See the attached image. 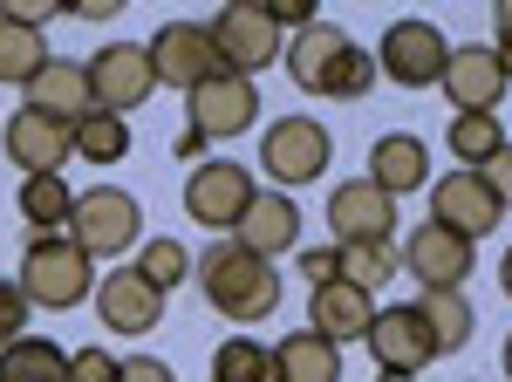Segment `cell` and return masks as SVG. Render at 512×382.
Returning a JSON list of instances; mask_svg holds the SVG:
<instances>
[{
	"instance_id": "b9f144b4",
	"label": "cell",
	"mask_w": 512,
	"mask_h": 382,
	"mask_svg": "<svg viewBox=\"0 0 512 382\" xmlns=\"http://www.w3.org/2000/svg\"><path fill=\"white\" fill-rule=\"evenodd\" d=\"M499 287L512 294V246H506V260H499Z\"/></svg>"
},
{
	"instance_id": "ba28073f",
	"label": "cell",
	"mask_w": 512,
	"mask_h": 382,
	"mask_svg": "<svg viewBox=\"0 0 512 382\" xmlns=\"http://www.w3.org/2000/svg\"><path fill=\"white\" fill-rule=\"evenodd\" d=\"M369 355H376V376H383V382H410V376L431 369L437 342H431V328H424V314H417V301L383 307V314H376V328H369Z\"/></svg>"
},
{
	"instance_id": "6da1fadb",
	"label": "cell",
	"mask_w": 512,
	"mask_h": 382,
	"mask_svg": "<svg viewBox=\"0 0 512 382\" xmlns=\"http://www.w3.org/2000/svg\"><path fill=\"white\" fill-rule=\"evenodd\" d=\"M198 287H205L212 314H226V321H267L280 307V273L267 260H253L233 232H219L198 253Z\"/></svg>"
},
{
	"instance_id": "d6a6232c",
	"label": "cell",
	"mask_w": 512,
	"mask_h": 382,
	"mask_svg": "<svg viewBox=\"0 0 512 382\" xmlns=\"http://www.w3.org/2000/svg\"><path fill=\"white\" fill-rule=\"evenodd\" d=\"M369 89H376V55H369V48H349L342 82H335V103H355V96H369Z\"/></svg>"
},
{
	"instance_id": "836d02e7",
	"label": "cell",
	"mask_w": 512,
	"mask_h": 382,
	"mask_svg": "<svg viewBox=\"0 0 512 382\" xmlns=\"http://www.w3.org/2000/svg\"><path fill=\"white\" fill-rule=\"evenodd\" d=\"M21 328H28V294H21V280H0V348L21 342Z\"/></svg>"
},
{
	"instance_id": "9c48e42d",
	"label": "cell",
	"mask_w": 512,
	"mask_h": 382,
	"mask_svg": "<svg viewBox=\"0 0 512 382\" xmlns=\"http://www.w3.org/2000/svg\"><path fill=\"white\" fill-rule=\"evenodd\" d=\"M212 41H219V55H226V69L233 76H253V69H267L274 55H287V35H280V21L267 7H253V0H239V7H219L212 21Z\"/></svg>"
},
{
	"instance_id": "f35d334b",
	"label": "cell",
	"mask_w": 512,
	"mask_h": 382,
	"mask_svg": "<svg viewBox=\"0 0 512 382\" xmlns=\"http://www.w3.org/2000/svg\"><path fill=\"white\" fill-rule=\"evenodd\" d=\"M301 280H315V287L342 280V267H335V246H315V253H301Z\"/></svg>"
},
{
	"instance_id": "9a60e30c",
	"label": "cell",
	"mask_w": 512,
	"mask_h": 382,
	"mask_svg": "<svg viewBox=\"0 0 512 382\" xmlns=\"http://www.w3.org/2000/svg\"><path fill=\"white\" fill-rule=\"evenodd\" d=\"M185 110H192V130L198 137H239V130H253V116H260V89L253 76H212L198 82L192 96H185Z\"/></svg>"
},
{
	"instance_id": "5b68a950",
	"label": "cell",
	"mask_w": 512,
	"mask_h": 382,
	"mask_svg": "<svg viewBox=\"0 0 512 382\" xmlns=\"http://www.w3.org/2000/svg\"><path fill=\"white\" fill-rule=\"evenodd\" d=\"M144 55H151V76L164 89H185V96H192L198 82L226 76V55H219V41H212L205 21H164L158 35L144 41Z\"/></svg>"
},
{
	"instance_id": "1f68e13d",
	"label": "cell",
	"mask_w": 512,
	"mask_h": 382,
	"mask_svg": "<svg viewBox=\"0 0 512 382\" xmlns=\"http://www.w3.org/2000/svg\"><path fill=\"white\" fill-rule=\"evenodd\" d=\"M137 273H144L158 294H171V287L192 273V253H185L178 239H144V246H137Z\"/></svg>"
},
{
	"instance_id": "83f0119b",
	"label": "cell",
	"mask_w": 512,
	"mask_h": 382,
	"mask_svg": "<svg viewBox=\"0 0 512 382\" xmlns=\"http://www.w3.org/2000/svg\"><path fill=\"white\" fill-rule=\"evenodd\" d=\"M444 151L458 157L465 171H485L492 157L506 151V123H499V116H451V130H444Z\"/></svg>"
},
{
	"instance_id": "8fae6325",
	"label": "cell",
	"mask_w": 512,
	"mask_h": 382,
	"mask_svg": "<svg viewBox=\"0 0 512 382\" xmlns=\"http://www.w3.org/2000/svg\"><path fill=\"white\" fill-rule=\"evenodd\" d=\"M0 151L14 157L21 178H62V164L76 157V144H69V123H55V116L21 103V110L0 123Z\"/></svg>"
},
{
	"instance_id": "e575fe53",
	"label": "cell",
	"mask_w": 512,
	"mask_h": 382,
	"mask_svg": "<svg viewBox=\"0 0 512 382\" xmlns=\"http://www.w3.org/2000/svg\"><path fill=\"white\" fill-rule=\"evenodd\" d=\"M69 382H117V355L110 348H76L69 355Z\"/></svg>"
},
{
	"instance_id": "e0dca14e",
	"label": "cell",
	"mask_w": 512,
	"mask_h": 382,
	"mask_svg": "<svg viewBox=\"0 0 512 382\" xmlns=\"http://www.w3.org/2000/svg\"><path fill=\"white\" fill-rule=\"evenodd\" d=\"M233 239L253 253V260H267V267H274L280 253H294V246H301V205H294L287 191H253V205L239 212Z\"/></svg>"
},
{
	"instance_id": "cb8c5ba5",
	"label": "cell",
	"mask_w": 512,
	"mask_h": 382,
	"mask_svg": "<svg viewBox=\"0 0 512 382\" xmlns=\"http://www.w3.org/2000/svg\"><path fill=\"white\" fill-rule=\"evenodd\" d=\"M280 362V382H342V348L321 342L315 328H301V335H287L274 348Z\"/></svg>"
},
{
	"instance_id": "7bdbcfd3",
	"label": "cell",
	"mask_w": 512,
	"mask_h": 382,
	"mask_svg": "<svg viewBox=\"0 0 512 382\" xmlns=\"http://www.w3.org/2000/svg\"><path fill=\"white\" fill-rule=\"evenodd\" d=\"M499 35H512V0H506V7H499Z\"/></svg>"
},
{
	"instance_id": "4fadbf2b",
	"label": "cell",
	"mask_w": 512,
	"mask_h": 382,
	"mask_svg": "<svg viewBox=\"0 0 512 382\" xmlns=\"http://www.w3.org/2000/svg\"><path fill=\"white\" fill-rule=\"evenodd\" d=\"M96 314H103V335H151L164 321V294L144 280L137 267H110L96 273Z\"/></svg>"
},
{
	"instance_id": "74e56055",
	"label": "cell",
	"mask_w": 512,
	"mask_h": 382,
	"mask_svg": "<svg viewBox=\"0 0 512 382\" xmlns=\"http://www.w3.org/2000/svg\"><path fill=\"white\" fill-rule=\"evenodd\" d=\"M478 178H485V185H492V198H499V205H506V212H512V144H506V151H499V157H492V164H485Z\"/></svg>"
},
{
	"instance_id": "d590c367",
	"label": "cell",
	"mask_w": 512,
	"mask_h": 382,
	"mask_svg": "<svg viewBox=\"0 0 512 382\" xmlns=\"http://www.w3.org/2000/svg\"><path fill=\"white\" fill-rule=\"evenodd\" d=\"M117 382H178V376H171V362H158V355H123Z\"/></svg>"
},
{
	"instance_id": "60d3db41",
	"label": "cell",
	"mask_w": 512,
	"mask_h": 382,
	"mask_svg": "<svg viewBox=\"0 0 512 382\" xmlns=\"http://www.w3.org/2000/svg\"><path fill=\"white\" fill-rule=\"evenodd\" d=\"M492 55H499V69H506V82H512V35H499V41H492Z\"/></svg>"
},
{
	"instance_id": "7402d4cb",
	"label": "cell",
	"mask_w": 512,
	"mask_h": 382,
	"mask_svg": "<svg viewBox=\"0 0 512 382\" xmlns=\"http://www.w3.org/2000/svg\"><path fill=\"white\" fill-rule=\"evenodd\" d=\"M431 178V144L424 137H410V130H390V137H376L369 144V185L403 198V191H417Z\"/></svg>"
},
{
	"instance_id": "5bb4252c",
	"label": "cell",
	"mask_w": 512,
	"mask_h": 382,
	"mask_svg": "<svg viewBox=\"0 0 512 382\" xmlns=\"http://www.w3.org/2000/svg\"><path fill=\"white\" fill-rule=\"evenodd\" d=\"M403 267H410V280H417L424 294H431V287H465L472 267H478V246L451 226H417L403 239Z\"/></svg>"
},
{
	"instance_id": "ffe728a7",
	"label": "cell",
	"mask_w": 512,
	"mask_h": 382,
	"mask_svg": "<svg viewBox=\"0 0 512 382\" xmlns=\"http://www.w3.org/2000/svg\"><path fill=\"white\" fill-rule=\"evenodd\" d=\"M308 328H315L321 342H369V328H376V294H362L349 280H328L308 294Z\"/></svg>"
},
{
	"instance_id": "f546056e",
	"label": "cell",
	"mask_w": 512,
	"mask_h": 382,
	"mask_svg": "<svg viewBox=\"0 0 512 382\" xmlns=\"http://www.w3.org/2000/svg\"><path fill=\"white\" fill-rule=\"evenodd\" d=\"M41 62H48V41L41 28H14V21H0V82H28L41 76Z\"/></svg>"
},
{
	"instance_id": "f1b7e54d",
	"label": "cell",
	"mask_w": 512,
	"mask_h": 382,
	"mask_svg": "<svg viewBox=\"0 0 512 382\" xmlns=\"http://www.w3.org/2000/svg\"><path fill=\"white\" fill-rule=\"evenodd\" d=\"M335 267H342V280H349V287L376 294L383 280H396L403 253H396L390 239H355V246H335Z\"/></svg>"
},
{
	"instance_id": "4dcf8cb0",
	"label": "cell",
	"mask_w": 512,
	"mask_h": 382,
	"mask_svg": "<svg viewBox=\"0 0 512 382\" xmlns=\"http://www.w3.org/2000/svg\"><path fill=\"white\" fill-rule=\"evenodd\" d=\"M69 144H76V157H89V164H117V157L130 151V123H123V116L89 110L76 130H69Z\"/></svg>"
},
{
	"instance_id": "7c38bea8",
	"label": "cell",
	"mask_w": 512,
	"mask_h": 382,
	"mask_svg": "<svg viewBox=\"0 0 512 382\" xmlns=\"http://www.w3.org/2000/svg\"><path fill=\"white\" fill-rule=\"evenodd\" d=\"M444 96H451V110L458 116H499L506 103V69H499V55H492V41H465V48H451V62H444Z\"/></svg>"
},
{
	"instance_id": "8992f818",
	"label": "cell",
	"mask_w": 512,
	"mask_h": 382,
	"mask_svg": "<svg viewBox=\"0 0 512 382\" xmlns=\"http://www.w3.org/2000/svg\"><path fill=\"white\" fill-rule=\"evenodd\" d=\"M253 171L246 164H233V157H205V164H192V178H185V212H192L198 226H212V239L219 232L239 226V212L253 205Z\"/></svg>"
},
{
	"instance_id": "ac0fdd59",
	"label": "cell",
	"mask_w": 512,
	"mask_h": 382,
	"mask_svg": "<svg viewBox=\"0 0 512 382\" xmlns=\"http://www.w3.org/2000/svg\"><path fill=\"white\" fill-rule=\"evenodd\" d=\"M506 219V205L492 198V185L478 178V171H451V178H437L431 191V226H451V232H465L478 246V232H492Z\"/></svg>"
},
{
	"instance_id": "484cf974",
	"label": "cell",
	"mask_w": 512,
	"mask_h": 382,
	"mask_svg": "<svg viewBox=\"0 0 512 382\" xmlns=\"http://www.w3.org/2000/svg\"><path fill=\"white\" fill-rule=\"evenodd\" d=\"M212 382H280V362L260 335H226L212 348Z\"/></svg>"
},
{
	"instance_id": "8d00e7d4",
	"label": "cell",
	"mask_w": 512,
	"mask_h": 382,
	"mask_svg": "<svg viewBox=\"0 0 512 382\" xmlns=\"http://www.w3.org/2000/svg\"><path fill=\"white\" fill-rule=\"evenodd\" d=\"M55 14V0H0V21H14V28H41Z\"/></svg>"
},
{
	"instance_id": "d6986e66",
	"label": "cell",
	"mask_w": 512,
	"mask_h": 382,
	"mask_svg": "<svg viewBox=\"0 0 512 382\" xmlns=\"http://www.w3.org/2000/svg\"><path fill=\"white\" fill-rule=\"evenodd\" d=\"M328 226H335L342 246H355V239H390L396 232V198L376 191L369 178H349V185L328 191Z\"/></svg>"
},
{
	"instance_id": "3957f363",
	"label": "cell",
	"mask_w": 512,
	"mask_h": 382,
	"mask_svg": "<svg viewBox=\"0 0 512 382\" xmlns=\"http://www.w3.org/2000/svg\"><path fill=\"white\" fill-rule=\"evenodd\" d=\"M69 239H76L89 260H117L130 246H144V205L123 185H96L76 191V212H69Z\"/></svg>"
},
{
	"instance_id": "2e32d148",
	"label": "cell",
	"mask_w": 512,
	"mask_h": 382,
	"mask_svg": "<svg viewBox=\"0 0 512 382\" xmlns=\"http://www.w3.org/2000/svg\"><path fill=\"white\" fill-rule=\"evenodd\" d=\"M355 41L335 28V21H308L301 35L287 41V76H294V89H308V96H335V82H342V62H349Z\"/></svg>"
},
{
	"instance_id": "277c9868",
	"label": "cell",
	"mask_w": 512,
	"mask_h": 382,
	"mask_svg": "<svg viewBox=\"0 0 512 382\" xmlns=\"http://www.w3.org/2000/svg\"><path fill=\"white\" fill-rule=\"evenodd\" d=\"M328 157H335V137L321 116H274L260 137V171H274V185H315L328 178Z\"/></svg>"
},
{
	"instance_id": "4316f807",
	"label": "cell",
	"mask_w": 512,
	"mask_h": 382,
	"mask_svg": "<svg viewBox=\"0 0 512 382\" xmlns=\"http://www.w3.org/2000/svg\"><path fill=\"white\" fill-rule=\"evenodd\" d=\"M0 382H69V355L41 335H21L0 348Z\"/></svg>"
},
{
	"instance_id": "603a6c76",
	"label": "cell",
	"mask_w": 512,
	"mask_h": 382,
	"mask_svg": "<svg viewBox=\"0 0 512 382\" xmlns=\"http://www.w3.org/2000/svg\"><path fill=\"white\" fill-rule=\"evenodd\" d=\"M417 314H424V328H431L437 355H458V348L472 342V328H478L465 287H431V294H417Z\"/></svg>"
},
{
	"instance_id": "30bf717a",
	"label": "cell",
	"mask_w": 512,
	"mask_h": 382,
	"mask_svg": "<svg viewBox=\"0 0 512 382\" xmlns=\"http://www.w3.org/2000/svg\"><path fill=\"white\" fill-rule=\"evenodd\" d=\"M451 62V41L437 35V21H390L383 48H376V76L403 82V89H431Z\"/></svg>"
},
{
	"instance_id": "ab89813d",
	"label": "cell",
	"mask_w": 512,
	"mask_h": 382,
	"mask_svg": "<svg viewBox=\"0 0 512 382\" xmlns=\"http://www.w3.org/2000/svg\"><path fill=\"white\" fill-rule=\"evenodd\" d=\"M62 14H76V21H110L117 0H62Z\"/></svg>"
},
{
	"instance_id": "44dd1931",
	"label": "cell",
	"mask_w": 512,
	"mask_h": 382,
	"mask_svg": "<svg viewBox=\"0 0 512 382\" xmlns=\"http://www.w3.org/2000/svg\"><path fill=\"white\" fill-rule=\"evenodd\" d=\"M28 110H41V116H55V123L76 130L82 116L96 110V96H89V69H82V62H62V55H48L41 76L28 82Z\"/></svg>"
},
{
	"instance_id": "ee69618b",
	"label": "cell",
	"mask_w": 512,
	"mask_h": 382,
	"mask_svg": "<svg viewBox=\"0 0 512 382\" xmlns=\"http://www.w3.org/2000/svg\"><path fill=\"white\" fill-rule=\"evenodd\" d=\"M499 362H506V376H512V335H506V348H499Z\"/></svg>"
},
{
	"instance_id": "52a82bcc",
	"label": "cell",
	"mask_w": 512,
	"mask_h": 382,
	"mask_svg": "<svg viewBox=\"0 0 512 382\" xmlns=\"http://www.w3.org/2000/svg\"><path fill=\"white\" fill-rule=\"evenodd\" d=\"M82 69H89V96H96V110H103V116L144 110V103H151V89H158L151 55H144L137 41H110V48H96Z\"/></svg>"
},
{
	"instance_id": "d4e9b609",
	"label": "cell",
	"mask_w": 512,
	"mask_h": 382,
	"mask_svg": "<svg viewBox=\"0 0 512 382\" xmlns=\"http://www.w3.org/2000/svg\"><path fill=\"white\" fill-rule=\"evenodd\" d=\"M14 205H21V219L35 226V239H55V232H69L76 191H69V178H21Z\"/></svg>"
},
{
	"instance_id": "7a4b0ae2",
	"label": "cell",
	"mask_w": 512,
	"mask_h": 382,
	"mask_svg": "<svg viewBox=\"0 0 512 382\" xmlns=\"http://www.w3.org/2000/svg\"><path fill=\"white\" fill-rule=\"evenodd\" d=\"M21 294L28 307H55V314H69L96 294V260L82 253L69 232H55V239H28V253H21Z\"/></svg>"
}]
</instances>
